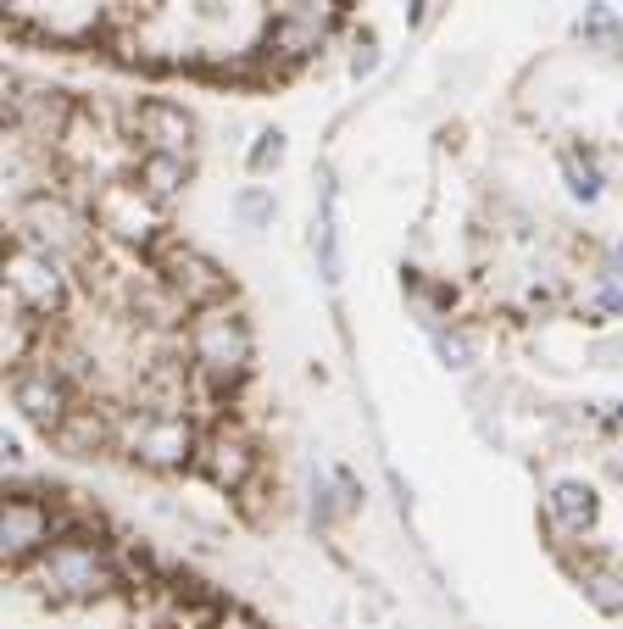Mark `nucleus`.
Listing matches in <instances>:
<instances>
[{"mask_svg":"<svg viewBox=\"0 0 623 629\" xmlns=\"http://www.w3.org/2000/svg\"><path fill=\"white\" fill-rule=\"evenodd\" d=\"M189 362H196L212 384H239L251 368V329L228 301L201 307L189 318Z\"/></svg>","mask_w":623,"mask_h":629,"instance_id":"f257e3e1","label":"nucleus"},{"mask_svg":"<svg viewBox=\"0 0 623 629\" xmlns=\"http://www.w3.org/2000/svg\"><path fill=\"white\" fill-rule=\"evenodd\" d=\"M17 234H23V246L57 257V262L89 257V218L62 196H28L17 207Z\"/></svg>","mask_w":623,"mask_h":629,"instance_id":"f03ea898","label":"nucleus"},{"mask_svg":"<svg viewBox=\"0 0 623 629\" xmlns=\"http://www.w3.org/2000/svg\"><path fill=\"white\" fill-rule=\"evenodd\" d=\"M39 585L51 596H62V602L101 596L112 585V563H107L101 546H89V541H57L39 557Z\"/></svg>","mask_w":623,"mask_h":629,"instance_id":"7ed1b4c3","label":"nucleus"},{"mask_svg":"<svg viewBox=\"0 0 623 629\" xmlns=\"http://www.w3.org/2000/svg\"><path fill=\"white\" fill-rule=\"evenodd\" d=\"M7 289H12L17 312H28L34 323L39 318H57L67 307V273H62V262L34 251V246L7 251Z\"/></svg>","mask_w":623,"mask_h":629,"instance_id":"20e7f679","label":"nucleus"},{"mask_svg":"<svg viewBox=\"0 0 623 629\" xmlns=\"http://www.w3.org/2000/svg\"><path fill=\"white\" fill-rule=\"evenodd\" d=\"M128 446H134L139 462H151V468H184V462L201 457L196 429H189L178 412H167V407H157L139 423H128Z\"/></svg>","mask_w":623,"mask_h":629,"instance_id":"39448f33","label":"nucleus"},{"mask_svg":"<svg viewBox=\"0 0 623 629\" xmlns=\"http://www.w3.org/2000/svg\"><path fill=\"white\" fill-rule=\"evenodd\" d=\"M162 279H167V289H173V296H178L189 312L217 307V301L228 296L223 268H217V262H207L196 246H178V239H167V246H162Z\"/></svg>","mask_w":623,"mask_h":629,"instance_id":"423d86ee","label":"nucleus"},{"mask_svg":"<svg viewBox=\"0 0 623 629\" xmlns=\"http://www.w3.org/2000/svg\"><path fill=\"white\" fill-rule=\"evenodd\" d=\"M12 402H17V412H23L34 429H45V434H62V423L73 418L67 384H62V373H51V368H17Z\"/></svg>","mask_w":623,"mask_h":629,"instance_id":"0eeeda50","label":"nucleus"},{"mask_svg":"<svg viewBox=\"0 0 623 629\" xmlns=\"http://www.w3.org/2000/svg\"><path fill=\"white\" fill-rule=\"evenodd\" d=\"M0 552H7V563H28L51 552V507L34 496H12L7 513H0Z\"/></svg>","mask_w":623,"mask_h":629,"instance_id":"6e6552de","label":"nucleus"},{"mask_svg":"<svg viewBox=\"0 0 623 629\" xmlns=\"http://www.w3.org/2000/svg\"><path fill=\"white\" fill-rule=\"evenodd\" d=\"M201 468L217 491H246V479L257 468V446L246 441V434H234V429H217L201 441Z\"/></svg>","mask_w":623,"mask_h":629,"instance_id":"1a4fd4ad","label":"nucleus"},{"mask_svg":"<svg viewBox=\"0 0 623 629\" xmlns=\"http://www.w3.org/2000/svg\"><path fill=\"white\" fill-rule=\"evenodd\" d=\"M134 128L151 139V151H167V157H184L189 162V145H196V123H189L184 107L173 101H146L134 112Z\"/></svg>","mask_w":623,"mask_h":629,"instance_id":"9d476101","label":"nucleus"},{"mask_svg":"<svg viewBox=\"0 0 623 629\" xmlns=\"http://www.w3.org/2000/svg\"><path fill=\"white\" fill-rule=\"evenodd\" d=\"M146 189L139 184H107L101 207H95V218H101L107 229H117L123 239H151V218H146Z\"/></svg>","mask_w":623,"mask_h":629,"instance_id":"9b49d317","label":"nucleus"},{"mask_svg":"<svg viewBox=\"0 0 623 629\" xmlns=\"http://www.w3.org/2000/svg\"><path fill=\"white\" fill-rule=\"evenodd\" d=\"M323 34H328V7H323V0H301V7H290V12H284V23L273 28L278 51H290V57L317 51Z\"/></svg>","mask_w":623,"mask_h":629,"instance_id":"f8f14e48","label":"nucleus"},{"mask_svg":"<svg viewBox=\"0 0 623 629\" xmlns=\"http://www.w3.org/2000/svg\"><path fill=\"white\" fill-rule=\"evenodd\" d=\"M184 178H189V162L184 157H167V151H146L139 157V189H146V196L162 207V201H173L178 189H184Z\"/></svg>","mask_w":623,"mask_h":629,"instance_id":"ddd939ff","label":"nucleus"},{"mask_svg":"<svg viewBox=\"0 0 623 629\" xmlns=\"http://www.w3.org/2000/svg\"><path fill=\"white\" fill-rule=\"evenodd\" d=\"M551 513L568 529H590L596 513H601V496H596V485H585V479H562V485H551Z\"/></svg>","mask_w":623,"mask_h":629,"instance_id":"4468645a","label":"nucleus"},{"mask_svg":"<svg viewBox=\"0 0 623 629\" xmlns=\"http://www.w3.org/2000/svg\"><path fill=\"white\" fill-rule=\"evenodd\" d=\"M317 268L328 284H340V229H334V196H323V223H317Z\"/></svg>","mask_w":623,"mask_h":629,"instance_id":"2eb2a0df","label":"nucleus"},{"mask_svg":"<svg viewBox=\"0 0 623 629\" xmlns=\"http://www.w3.org/2000/svg\"><path fill=\"white\" fill-rule=\"evenodd\" d=\"M562 178H568V189H573V201H601V173H596V162H585L580 151H568L562 157Z\"/></svg>","mask_w":623,"mask_h":629,"instance_id":"dca6fc26","label":"nucleus"},{"mask_svg":"<svg viewBox=\"0 0 623 629\" xmlns=\"http://www.w3.org/2000/svg\"><path fill=\"white\" fill-rule=\"evenodd\" d=\"M57 441L67 446V452H78V457H89V446H101L107 441V429L95 423V412H84V407H73V418L62 423V434Z\"/></svg>","mask_w":623,"mask_h":629,"instance_id":"f3484780","label":"nucleus"},{"mask_svg":"<svg viewBox=\"0 0 623 629\" xmlns=\"http://www.w3.org/2000/svg\"><path fill=\"white\" fill-rule=\"evenodd\" d=\"M278 162H284V134H278V128H262L257 145H251V173H267V168H278Z\"/></svg>","mask_w":623,"mask_h":629,"instance_id":"a211bd4d","label":"nucleus"},{"mask_svg":"<svg viewBox=\"0 0 623 629\" xmlns=\"http://www.w3.org/2000/svg\"><path fill=\"white\" fill-rule=\"evenodd\" d=\"M435 346H440L446 368H468V362H473V346L462 341V334H435Z\"/></svg>","mask_w":623,"mask_h":629,"instance_id":"6ab92c4d","label":"nucleus"},{"mask_svg":"<svg viewBox=\"0 0 623 629\" xmlns=\"http://www.w3.org/2000/svg\"><path fill=\"white\" fill-rule=\"evenodd\" d=\"M239 218H246V223H267V218H273V196L246 189V196H239Z\"/></svg>","mask_w":623,"mask_h":629,"instance_id":"aec40b11","label":"nucleus"},{"mask_svg":"<svg viewBox=\"0 0 623 629\" xmlns=\"http://www.w3.org/2000/svg\"><path fill=\"white\" fill-rule=\"evenodd\" d=\"M580 34H590V39H601V34H618V17H612L607 7H590V12H585V23H580Z\"/></svg>","mask_w":623,"mask_h":629,"instance_id":"412c9836","label":"nucleus"},{"mask_svg":"<svg viewBox=\"0 0 623 629\" xmlns=\"http://www.w3.org/2000/svg\"><path fill=\"white\" fill-rule=\"evenodd\" d=\"M618 418H623V407H618Z\"/></svg>","mask_w":623,"mask_h":629,"instance_id":"4be33fe9","label":"nucleus"}]
</instances>
